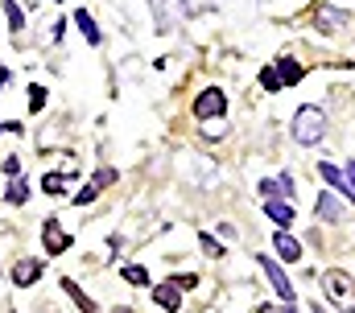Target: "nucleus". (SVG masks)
<instances>
[{"mask_svg":"<svg viewBox=\"0 0 355 313\" xmlns=\"http://www.w3.org/2000/svg\"><path fill=\"white\" fill-rule=\"evenodd\" d=\"M261 260V272L268 276V285H272V293H277V301L281 305H293L297 301V293H293V285H289V276H285V268L272 260V256H257Z\"/></svg>","mask_w":355,"mask_h":313,"instance_id":"obj_4","label":"nucleus"},{"mask_svg":"<svg viewBox=\"0 0 355 313\" xmlns=\"http://www.w3.org/2000/svg\"><path fill=\"white\" fill-rule=\"evenodd\" d=\"M4 202H8V206H25V202H29V181H25V177H12V181L4 186Z\"/></svg>","mask_w":355,"mask_h":313,"instance_id":"obj_17","label":"nucleus"},{"mask_svg":"<svg viewBox=\"0 0 355 313\" xmlns=\"http://www.w3.org/2000/svg\"><path fill=\"white\" fill-rule=\"evenodd\" d=\"M314 25H318L322 33H343V29L352 25V12L331 8V4H318V8H314Z\"/></svg>","mask_w":355,"mask_h":313,"instance_id":"obj_8","label":"nucleus"},{"mask_svg":"<svg viewBox=\"0 0 355 313\" xmlns=\"http://www.w3.org/2000/svg\"><path fill=\"white\" fill-rule=\"evenodd\" d=\"M4 4V21H8V33L21 42V29H25V12H21V4L17 0H0Z\"/></svg>","mask_w":355,"mask_h":313,"instance_id":"obj_18","label":"nucleus"},{"mask_svg":"<svg viewBox=\"0 0 355 313\" xmlns=\"http://www.w3.org/2000/svg\"><path fill=\"white\" fill-rule=\"evenodd\" d=\"M318 177L335 190V198H347V202H355L352 186H347V177H343V169L339 165H331V161H318Z\"/></svg>","mask_w":355,"mask_h":313,"instance_id":"obj_9","label":"nucleus"},{"mask_svg":"<svg viewBox=\"0 0 355 313\" xmlns=\"http://www.w3.org/2000/svg\"><path fill=\"white\" fill-rule=\"evenodd\" d=\"M0 132H4V124H0Z\"/></svg>","mask_w":355,"mask_h":313,"instance_id":"obj_33","label":"nucleus"},{"mask_svg":"<svg viewBox=\"0 0 355 313\" xmlns=\"http://www.w3.org/2000/svg\"><path fill=\"white\" fill-rule=\"evenodd\" d=\"M120 276H124L128 285H137V289H153V280H149V272H145L141 264H124V268H120Z\"/></svg>","mask_w":355,"mask_h":313,"instance_id":"obj_19","label":"nucleus"},{"mask_svg":"<svg viewBox=\"0 0 355 313\" xmlns=\"http://www.w3.org/2000/svg\"><path fill=\"white\" fill-rule=\"evenodd\" d=\"M170 285L182 293V289H194V285H198V276H194V272H174V276H170Z\"/></svg>","mask_w":355,"mask_h":313,"instance_id":"obj_23","label":"nucleus"},{"mask_svg":"<svg viewBox=\"0 0 355 313\" xmlns=\"http://www.w3.org/2000/svg\"><path fill=\"white\" fill-rule=\"evenodd\" d=\"M71 21L79 25V33L87 37V46H99V42H103V29L95 25V17H91L87 8H75V17H71Z\"/></svg>","mask_w":355,"mask_h":313,"instance_id":"obj_14","label":"nucleus"},{"mask_svg":"<svg viewBox=\"0 0 355 313\" xmlns=\"http://www.w3.org/2000/svg\"><path fill=\"white\" fill-rule=\"evenodd\" d=\"M112 313H132V310H128V305H124V310H120V305H116V310H112Z\"/></svg>","mask_w":355,"mask_h":313,"instance_id":"obj_32","label":"nucleus"},{"mask_svg":"<svg viewBox=\"0 0 355 313\" xmlns=\"http://www.w3.org/2000/svg\"><path fill=\"white\" fill-rule=\"evenodd\" d=\"M42 107H46V87L33 82V87H29V111H42Z\"/></svg>","mask_w":355,"mask_h":313,"instance_id":"obj_24","label":"nucleus"},{"mask_svg":"<svg viewBox=\"0 0 355 313\" xmlns=\"http://www.w3.org/2000/svg\"><path fill=\"white\" fill-rule=\"evenodd\" d=\"M54 4H58V0H54Z\"/></svg>","mask_w":355,"mask_h":313,"instance_id":"obj_34","label":"nucleus"},{"mask_svg":"<svg viewBox=\"0 0 355 313\" xmlns=\"http://www.w3.org/2000/svg\"><path fill=\"white\" fill-rule=\"evenodd\" d=\"M42 272H46V260L21 256V260L12 264V285H17V289H33V285L42 280Z\"/></svg>","mask_w":355,"mask_h":313,"instance_id":"obj_6","label":"nucleus"},{"mask_svg":"<svg viewBox=\"0 0 355 313\" xmlns=\"http://www.w3.org/2000/svg\"><path fill=\"white\" fill-rule=\"evenodd\" d=\"M223 132H227V128H223V120H219V124H211V128H202V136H207V141H215V136H223Z\"/></svg>","mask_w":355,"mask_h":313,"instance_id":"obj_28","label":"nucleus"},{"mask_svg":"<svg viewBox=\"0 0 355 313\" xmlns=\"http://www.w3.org/2000/svg\"><path fill=\"white\" fill-rule=\"evenodd\" d=\"M277 186H281V194H285V202H289V194H293V173H277Z\"/></svg>","mask_w":355,"mask_h":313,"instance_id":"obj_26","label":"nucleus"},{"mask_svg":"<svg viewBox=\"0 0 355 313\" xmlns=\"http://www.w3.org/2000/svg\"><path fill=\"white\" fill-rule=\"evenodd\" d=\"M42 190H46L50 198H58V194L67 190V177H58V173H46V177H42Z\"/></svg>","mask_w":355,"mask_h":313,"instance_id":"obj_21","label":"nucleus"},{"mask_svg":"<svg viewBox=\"0 0 355 313\" xmlns=\"http://www.w3.org/2000/svg\"><path fill=\"white\" fill-rule=\"evenodd\" d=\"M58 285H62V293H67V297H71V301H75V305H79V313H99V305H95V301H91L87 293H83V289H79V285H75V280H71V276H62V280H58Z\"/></svg>","mask_w":355,"mask_h":313,"instance_id":"obj_16","label":"nucleus"},{"mask_svg":"<svg viewBox=\"0 0 355 313\" xmlns=\"http://www.w3.org/2000/svg\"><path fill=\"white\" fill-rule=\"evenodd\" d=\"M272 251H277L272 260H285V264H297V260H302V243H297L289 231H277V235H272Z\"/></svg>","mask_w":355,"mask_h":313,"instance_id":"obj_11","label":"nucleus"},{"mask_svg":"<svg viewBox=\"0 0 355 313\" xmlns=\"http://www.w3.org/2000/svg\"><path fill=\"white\" fill-rule=\"evenodd\" d=\"M314 215H318L322 223H339V219H343V202H339L335 194H318V202H314Z\"/></svg>","mask_w":355,"mask_h":313,"instance_id":"obj_13","label":"nucleus"},{"mask_svg":"<svg viewBox=\"0 0 355 313\" xmlns=\"http://www.w3.org/2000/svg\"><path fill=\"white\" fill-rule=\"evenodd\" d=\"M343 177H347V186H352V194H355V161H347V165H343Z\"/></svg>","mask_w":355,"mask_h":313,"instance_id":"obj_29","label":"nucleus"},{"mask_svg":"<svg viewBox=\"0 0 355 313\" xmlns=\"http://www.w3.org/2000/svg\"><path fill=\"white\" fill-rule=\"evenodd\" d=\"M261 87H265L268 95H277V91H281V82H277V75H272V66H265V71H261Z\"/></svg>","mask_w":355,"mask_h":313,"instance_id":"obj_25","label":"nucleus"},{"mask_svg":"<svg viewBox=\"0 0 355 313\" xmlns=\"http://www.w3.org/2000/svg\"><path fill=\"white\" fill-rule=\"evenodd\" d=\"M190 111H194V120H202V124H211V120H223V111H227V95H223L219 87H202V91L194 95Z\"/></svg>","mask_w":355,"mask_h":313,"instance_id":"obj_3","label":"nucleus"},{"mask_svg":"<svg viewBox=\"0 0 355 313\" xmlns=\"http://www.w3.org/2000/svg\"><path fill=\"white\" fill-rule=\"evenodd\" d=\"M261 313H297V310H293V305H285V310H272V305H265Z\"/></svg>","mask_w":355,"mask_h":313,"instance_id":"obj_30","label":"nucleus"},{"mask_svg":"<svg viewBox=\"0 0 355 313\" xmlns=\"http://www.w3.org/2000/svg\"><path fill=\"white\" fill-rule=\"evenodd\" d=\"M322 289H327V301L339 313H355V280L347 272H339V268L322 272Z\"/></svg>","mask_w":355,"mask_h":313,"instance_id":"obj_2","label":"nucleus"},{"mask_svg":"<svg viewBox=\"0 0 355 313\" xmlns=\"http://www.w3.org/2000/svg\"><path fill=\"white\" fill-rule=\"evenodd\" d=\"M149 293H153V301H157L166 313H178V310H182V293H178L170 280H166V285H153Z\"/></svg>","mask_w":355,"mask_h":313,"instance_id":"obj_15","label":"nucleus"},{"mask_svg":"<svg viewBox=\"0 0 355 313\" xmlns=\"http://www.w3.org/2000/svg\"><path fill=\"white\" fill-rule=\"evenodd\" d=\"M257 194H261L265 202H272V198H281V186H277V177H261V181H257Z\"/></svg>","mask_w":355,"mask_h":313,"instance_id":"obj_22","label":"nucleus"},{"mask_svg":"<svg viewBox=\"0 0 355 313\" xmlns=\"http://www.w3.org/2000/svg\"><path fill=\"white\" fill-rule=\"evenodd\" d=\"M198 247H202L211 260H223V256H227V247H223V243H219L211 231H198Z\"/></svg>","mask_w":355,"mask_h":313,"instance_id":"obj_20","label":"nucleus"},{"mask_svg":"<svg viewBox=\"0 0 355 313\" xmlns=\"http://www.w3.org/2000/svg\"><path fill=\"white\" fill-rule=\"evenodd\" d=\"M71 243H75V239H71V231H62L58 219H46V223H42V247H46V256H62Z\"/></svg>","mask_w":355,"mask_h":313,"instance_id":"obj_7","label":"nucleus"},{"mask_svg":"<svg viewBox=\"0 0 355 313\" xmlns=\"http://www.w3.org/2000/svg\"><path fill=\"white\" fill-rule=\"evenodd\" d=\"M272 75H277V82H281V87H297L306 71H302V62H297V58H289V54H281V58L272 62Z\"/></svg>","mask_w":355,"mask_h":313,"instance_id":"obj_10","label":"nucleus"},{"mask_svg":"<svg viewBox=\"0 0 355 313\" xmlns=\"http://www.w3.org/2000/svg\"><path fill=\"white\" fill-rule=\"evenodd\" d=\"M0 161H4V173H8V177H17V173H21V156H0Z\"/></svg>","mask_w":355,"mask_h":313,"instance_id":"obj_27","label":"nucleus"},{"mask_svg":"<svg viewBox=\"0 0 355 313\" xmlns=\"http://www.w3.org/2000/svg\"><path fill=\"white\" fill-rule=\"evenodd\" d=\"M289 136H293L297 145L314 149V145L327 136V111L314 107V103H302V107L293 111V120H289Z\"/></svg>","mask_w":355,"mask_h":313,"instance_id":"obj_1","label":"nucleus"},{"mask_svg":"<svg viewBox=\"0 0 355 313\" xmlns=\"http://www.w3.org/2000/svg\"><path fill=\"white\" fill-rule=\"evenodd\" d=\"M4 82H8V71H4V66H0V87H4Z\"/></svg>","mask_w":355,"mask_h":313,"instance_id":"obj_31","label":"nucleus"},{"mask_svg":"<svg viewBox=\"0 0 355 313\" xmlns=\"http://www.w3.org/2000/svg\"><path fill=\"white\" fill-rule=\"evenodd\" d=\"M265 215L281 227V231H289L293 227V219H297V211H293V202H285V198H272V202H265Z\"/></svg>","mask_w":355,"mask_h":313,"instance_id":"obj_12","label":"nucleus"},{"mask_svg":"<svg viewBox=\"0 0 355 313\" xmlns=\"http://www.w3.org/2000/svg\"><path fill=\"white\" fill-rule=\"evenodd\" d=\"M112 181H120V169H116V165H99V169H95V177H91L87 186L71 198V202H75V206H91V202L99 198V190H107Z\"/></svg>","mask_w":355,"mask_h":313,"instance_id":"obj_5","label":"nucleus"}]
</instances>
